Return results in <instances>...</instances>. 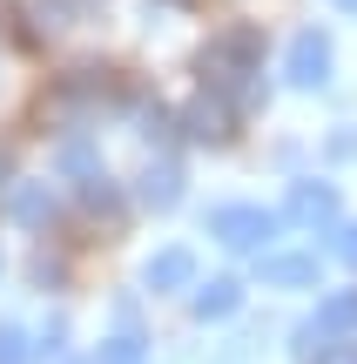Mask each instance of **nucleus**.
<instances>
[{"label":"nucleus","mask_w":357,"mask_h":364,"mask_svg":"<svg viewBox=\"0 0 357 364\" xmlns=\"http://www.w3.org/2000/svg\"><path fill=\"white\" fill-rule=\"evenodd\" d=\"M142 284L148 290H189L196 284V257H189V250H155V257L142 263Z\"/></svg>","instance_id":"obj_8"},{"label":"nucleus","mask_w":357,"mask_h":364,"mask_svg":"<svg viewBox=\"0 0 357 364\" xmlns=\"http://www.w3.org/2000/svg\"><path fill=\"white\" fill-rule=\"evenodd\" d=\"M81 203H88L94 216H115V209H121V189L108 176H94V182H81Z\"/></svg>","instance_id":"obj_14"},{"label":"nucleus","mask_w":357,"mask_h":364,"mask_svg":"<svg viewBox=\"0 0 357 364\" xmlns=\"http://www.w3.org/2000/svg\"><path fill=\"white\" fill-rule=\"evenodd\" d=\"M277 230H283V216H277V209H256V203L209 209V236H216V243H229V250H263Z\"/></svg>","instance_id":"obj_2"},{"label":"nucleus","mask_w":357,"mask_h":364,"mask_svg":"<svg viewBox=\"0 0 357 364\" xmlns=\"http://www.w3.org/2000/svg\"><path fill=\"white\" fill-rule=\"evenodd\" d=\"M243 304V284L236 277H209V284H196V297H189V311L202 317V324H216V317H229Z\"/></svg>","instance_id":"obj_9"},{"label":"nucleus","mask_w":357,"mask_h":364,"mask_svg":"<svg viewBox=\"0 0 357 364\" xmlns=\"http://www.w3.org/2000/svg\"><path fill=\"white\" fill-rule=\"evenodd\" d=\"M351 324H357V290H337L331 304H317V317L297 331V351H304V364L324 358V351H337V338H344Z\"/></svg>","instance_id":"obj_3"},{"label":"nucleus","mask_w":357,"mask_h":364,"mask_svg":"<svg viewBox=\"0 0 357 364\" xmlns=\"http://www.w3.org/2000/svg\"><path fill=\"white\" fill-rule=\"evenodd\" d=\"M61 338H67V324H61V317H54V324H48V338H40L34 351H48V358H54V351H61Z\"/></svg>","instance_id":"obj_18"},{"label":"nucleus","mask_w":357,"mask_h":364,"mask_svg":"<svg viewBox=\"0 0 357 364\" xmlns=\"http://www.w3.org/2000/svg\"><path fill=\"white\" fill-rule=\"evenodd\" d=\"M27 351H34L27 331H21V324H0V364H27Z\"/></svg>","instance_id":"obj_15"},{"label":"nucleus","mask_w":357,"mask_h":364,"mask_svg":"<svg viewBox=\"0 0 357 364\" xmlns=\"http://www.w3.org/2000/svg\"><path fill=\"white\" fill-rule=\"evenodd\" d=\"M175 196H182V169L175 162H148L142 169V203L148 209H175Z\"/></svg>","instance_id":"obj_11"},{"label":"nucleus","mask_w":357,"mask_h":364,"mask_svg":"<svg viewBox=\"0 0 357 364\" xmlns=\"http://www.w3.org/2000/svg\"><path fill=\"white\" fill-rule=\"evenodd\" d=\"M283 223L331 230V223H337V189H331V182H297V189H290V203H283Z\"/></svg>","instance_id":"obj_5"},{"label":"nucleus","mask_w":357,"mask_h":364,"mask_svg":"<svg viewBox=\"0 0 357 364\" xmlns=\"http://www.w3.org/2000/svg\"><path fill=\"white\" fill-rule=\"evenodd\" d=\"M94 364H142V331H135L128 311H121V331L101 344V358H94Z\"/></svg>","instance_id":"obj_12"},{"label":"nucleus","mask_w":357,"mask_h":364,"mask_svg":"<svg viewBox=\"0 0 357 364\" xmlns=\"http://www.w3.org/2000/svg\"><path fill=\"white\" fill-rule=\"evenodd\" d=\"M7 169H13V149H0V189H7Z\"/></svg>","instance_id":"obj_21"},{"label":"nucleus","mask_w":357,"mask_h":364,"mask_svg":"<svg viewBox=\"0 0 357 364\" xmlns=\"http://www.w3.org/2000/svg\"><path fill=\"white\" fill-rule=\"evenodd\" d=\"M13 216H21V223H48V216H54V189H48V182L13 189Z\"/></svg>","instance_id":"obj_13"},{"label":"nucleus","mask_w":357,"mask_h":364,"mask_svg":"<svg viewBox=\"0 0 357 364\" xmlns=\"http://www.w3.org/2000/svg\"><path fill=\"white\" fill-rule=\"evenodd\" d=\"M121 81H115V68H101V61H88V68H75V75H61V88H54V108H88V102H108Z\"/></svg>","instance_id":"obj_6"},{"label":"nucleus","mask_w":357,"mask_h":364,"mask_svg":"<svg viewBox=\"0 0 357 364\" xmlns=\"http://www.w3.org/2000/svg\"><path fill=\"white\" fill-rule=\"evenodd\" d=\"M317 270H324V263L310 257V250H290V257H263V284H277V290L317 284Z\"/></svg>","instance_id":"obj_10"},{"label":"nucleus","mask_w":357,"mask_h":364,"mask_svg":"<svg viewBox=\"0 0 357 364\" xmlns=\"http://www.w3.org/2000/svg\"><path fill=\"white\" fill-rule=\"evenodd\" d=\"M283 75H290V88H324V81H331V34L297 27L290 54H283Z\"/></svg>","instance_id":"obj_4"},{"label":"nucleus","mask_w":357,"mask_h":364,"mask_svg":"<svg viewBox=\"0 0 357 364\" xmlns=\"http://www.w3.org/2000/svg\"><path fill=\"white\" fill-rule=\"evenodd\" d=\"M310 364H357L351 351H324V358H310Z\"/></svg>","instance_id":"obj_20"},{"label":"nucleus","mask_w":357,"mask_h":364,"mask_svg":"<svg viewBox=\"0 0 357 364\" xmlns=\"http://www.w3.org/2000/svg\"><path fill=\"white\" fill-rule=\"evenodd\" d=\"M182 122H189V135H196V142H229V135H236V108H229L223 95H209V88L189 102Z\"/></svg>","instance_id":"obj_7"},{"label":"nucleus","mask_w":357,"mask_h":364,"mask_svg":"<svg viewBox=\"0 0 357 364\" xmlns=\"http://www.w3.org/2000/svg\"><path fill=\"white\" fill-rule=\"evenodd\" d=\"M337 257L357 263V223H344V236H337Z\"/></svg>","instance_id":"obj_19"},{"label":"nucleus","mask_w":357,"mask_h":364,"mask_svg":"<svg viewBox=\"0 0 357 364\" xmlns=\"http://www.w3.org/2000/svg\"><path fill=\"white\" fill-rule=\"evenodd\" d=\"M331 156H337V162L357 156V129H337V135H331Z\"/></svg>","instance_id":"obj_17"},{"label":"nucleus","mask_w":357,"mask_h":364,"mask_svg":"<svg viewBox=\"0 0 357 364\" xmlns=\"http://www.w3.org/2000/svg\"><path fill=\"white\" fill-rule=\"evenodd\" d=\"M196 75H202V88L209 95H223L229 108H250L256 95H263V27L256 21H229V27H216L209 41H202V54H196Z\"/></svg>","instance_id":"obj_1"},{"label":"nucleus","mask_w":357,"mask_h":364,"mask_svg":"<svg viewBox=\"0 0 357 364\" xmlns=\"http://www.w3.org/2000/svg\"><path fill=\"white\" fill-rule=\"evenodd\" d=\"M94 0H40V14H48V27H61V14H88Z\"/></svg>","instance_id":"obj_16"}]
</instances>
